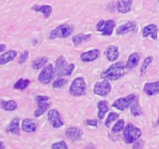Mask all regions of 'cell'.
<instances>
[{
	"label": "cell",
	"mask_w": 159,
	"mask_h": 149,
	"mask_svg": "<svg viewBox=\"0 0 159 149\" xmlns=\"http://www.w3.org/2000/svg\"><path fill=\"white\" fill-rule=\"evenodd\" d=\"M126 70H127V66L124 64V63L122 62L116 63L111 66H109L108 69L103 71L101 74V77L109 80H117L126 74Z\"/></svg>",
	"instance_id": "obj_1"
},
{
	"label": "cell",
	"mask_w": 159,
	"mask_h": 149,
	"mask_svg": "<svg viewBox=\"0 0 159 149\" xmlns=\"http://www.w3.org/2000/svg\"><path fill=\"white\" fill-rule=\"evenodd\" d=\"M75 63H68L64 56H60L55 62V74L59 77H69L75 70Z\"/></svg>",
	"instance_id": "obj_2"
},
{
	"label": "cell",
	"mask_w": 159,
	"mask_h": 149,
	"mask_svg": "<svg viewBox=\"0 0 159 149\" xmlns=\"http://www.w3.org/2000/svg\"><path fill=\"white\" fill-rule=\"evenodd\" d=\"M123 136L127 144H132L142 136V130L134 126L133 124L129 123L125 127Z\"/></svg>",
	"instance_id": "obj_3"
},
{
	"label": "cell",
	"mask_w": 159,
	"mask_h": 149,
	"mask_svg": "<svg viewBox=\"0 0 159 149\" xmlns=\"http://www.w3.org/2000/svg\"><path fill=\"white\" fill-rule=\"evenodd\" d=\"M86 89H87V85H86L85 79L83 77H79L73 80V82L69 88V92L71 95H73L75 97H79V96L85 95Z\"/></svg>",
	"instance_id": "obj_4"
},
{
	"label": "cell",
	"mask_w": 159,
	"mask_h": 149,
	"mask_svg": "<svg viewBox=\"0 0 159 149\" xmlns=\"http://www.w3.org/2000/svg\"><path fill=\"white\" fill-rule=\"evenodd\" d=\"M73 30H74V28L70 24H67V23L61 24L49 33V38L55 39V38L68 37L73 33Z\"/></svg>",
	"instance_id": "obj_5"
},
{
	"label": "cell",
	"mask_w": 159,
	"mask_h": 149,
	"mask_svg": "<svg viewBox=\"0 0 159 149\" xmlns=\"http://www.w3.org/2000/svg\"><path fill=\"white\" fill-rule=\"evenodd\" d=\"M138 96L134 93L132 94H129L126 97H123V98H118L116 99L114 103H113V107L120 110V111H124L126 110L128 107H129L136 100H138Z\"/></svg>",
	"instance_id": "obj_6"
},
{
	"label": "cell",
	"mask_w": 159,
	"mask_h": 149,
	"mask_svg": "<svg viewBox=\"0 0 159 149\" xmlns=\"http://www.w3.org/2000/svg\"><path fill=\"white\" fill-rule=\"evenodd\" d=\"M55 75V69L53 68L51 63H48L45 65V67L42 69L40 74L38 75V80L42 84H49Z\"/></svg>",
	"instance_id": "obj_7"
},
{
	"label": "cell",
	"mask_w": 159,
	"mask_h": 149,
	"mask_svg": "<svg viewBox=\"0 0 159 149\" xmlns=\"http://www.w3.org/2000/svg\"><path fill=\"white\" fill-rule=\"evenodd\" d=\"M115 27H116V21L114 20H107V21L101 20L96 25L97 31L102 33V35H112Z\"/></svg>",
	"instance_id": "obj_8"
},
{
	"label": "cell",
	"mask_w": 159,
	"mask_h": 149,
	"mask_svg": "<svg viewBox=\"0 0 159 149\" xmlns=\"http://www.w3.org/2000/svg\"><path fill=\"white\" fill-rule=\"evenodd\" d=\"M111 90H112V86L110 82L106 78H104V80H102L95 84L93 91L96 95L104 97V96H107L111 92Z\"/></svg>",
	"instance_id": "obj_9"
},
{
	"label": "cell",
	"mask_w": 159,
	"mask_h": 149,
	"mask_svg": "<svg viewBox=\"0 0 159 149\" xmlns=\"http://www.w3.org/2000/svg\"><path fill=\"white\" fill-rule=\"evenodd\" d=\"M48 119L53 128L58 129L63 126V122L61 120V115L57 109H51L48 112Z\"/></svg>",
	"instance_id": "obj_10"
},
{
	"label": "cell",
	"mask_w": 159,
	"mask_h": 149,
	"mask_svg": "<svg viewBox=\"0 0 159 149\" xmlns=\"http://www.w3.org/2000/svg\"><path fill=\"white\" fill-rule=\"evenodd\" d=\"M137 23L135 21H129L126 23L120 25L117 30H116V34L117 35H125L128 33H136L137 32Z\"/></svg>",
	"instance_id": "obj_11"
},
{
	"label": "cell",
	"mask_w": 159,
	"mask_h": 149,
	"mask_svg": "<svg viewBox=\"0 0 159 149\" xmlns=\"http://www.w3.org/2000/svg\"><path fill=\"white\" fill-rule=\"evenodd\" d=\"M66 137L72 142H77L83 135V131L76 127H70L66 130Z\"/></svg>",
	"instance_id": "obj_12"
},
{
	"label": "cell",
	"mask_w": 159,
	"mask_h": 149,
	"mask_svg": "<svg viewBox=\"0 0 159 149\" xmlns=\"http://www.w3.org/2000/svg\"><path fill=\"white\" fill-rule=\"evenodd\" d=\"M151 36L153 39H157L158 37V28L156 24L151 23L143 27V37Z\"/></svg>",
	"instance_id": "obj_13"
},
{
	"label": "cell",
	"mask_w": 159,
	"mask_h": 149,
	"mask_svg": "<svg viewBox=\"0 0 159 149\" xmlns=\"http://www.w3.org/2000/svg\"><path fill=\"white\" fill-rule=\"evenodd\" d=\"M100 53L101 51L97 49H91L89 51H85L83 53H81L80 55V59L82 62L84 63H89V62H93L95 60H97L100 57Z\"/></svg>",
	"instance_id": "obj_14"
},
{
	"label": "cell",
	"mask_w": 159,
	"mask_h": 149,
	"mask_svg": "<svg viewBox=\"0 0 159 149\" xmlns=\"http://www.w3.org/2000/svg\"><path fill=\"white\" fill-rule=\"evenodd\" d=\"M143 91L148 96H154L159 93V81L146 83L143 87Z\"/></svg>",
	"instance_id": "obj_15"
},
{
	"label": "cell",
	"mask_w": 159,
	"mask_h": 149,
	"mask_svg": "<svg viewBox=\"0 0 159 149\" xmlns=\"http://www.w3.org/2000/svg\"><path fill=\"white\" fill-rule=\"evenodd\" d=\"M21 129L25 133H34L36 131L37 125H36V122L34 120L30 119H25L21 122Z\"/></svg>",
	"instance_id": "obj_16"
},
{
	"label": "cell",
	"mask_w": 159,
	"mask_h": 149,
	"mask_svg": "<svg viewBox=\"0 0 159 149\" xmlns=\"http://www.w3.org/2000/svg\"><path fill=\"white\" fill-rule=\"evenodd\" d=\"M6 132L7 133H11L14 135H20V119L18 118H15L11 120V122L7 125L6 128Z\"/></svg>",
	"instance_id": "obj_17"
},
{
	"label": "cell",
	"mask_w": 159,
	"mask_h": 149,
	"mask_svg": "<svg viewBox=\"0 0 159 149\" xmlns=\"http://www.w3.org/2000/svg\"><path fill=\"white\" fill-rule=\"evenodd\" d=\"M32 9L34 10V11H37V12H41L45 19H48L52 13V7L49 6V5H42V6H39V5H34L32 7Z\"/></svg>",
	"instance_id": "obj_18"
},
{
	"label": "cell",
	"mask_w": 159,
	"mask_h": 149,
	"mask_svg": "<svg viewBox=\"0 0 159 149\" xmlns=\"http://www.w3.org/2000/svg\"><path fill=\"white\" fill-rule=\"evenodd\" d=\"M132 7V0H118L116 8L120 13H129L131 10Z\"/></svg>",
	"instance_id": "obj_19"
},
{
	"label": "cell",
	"mask_w": 159,
	"mask_h": 149,
	"mask_svg": "<svg viewBox=\"0 0 159 149\" xmlns=\"http://www.w3.org/2000/svg\"><path fill=\"white\" fill-rule=\"evenodd\" d=\"M106 57L107 60L110 62H115L119 57V48L116 46H109L106 50Z\"/></svg>",
	"instance_id": "obj_20"
},
{
	"label": "cell",
	"mask_w": 159,
	"mask_h": 149,
	"mask_svg": "<svg viewBox=\"0 0 159 149\" xmlns=\"http://www.w3.org/2000/svg\"><path fill=\"white\" fill-rule=\"evenodd\" d=\"M140 54L138 52H133L129 56V59L127 61L126 66L128 69H134L135 67H137L139 62H140Z\"/></svg>",
	"instance_id": "obj_21"
},
{
	"label": "cell",
	"mask_w": 159,
	"mask_h": 149,
	"mask_svg": "<svg viewBox=\"0 0 159 149\" xmlns=\"http://www.w3.org/2000/svg\"><path fill=\"white\" fill-rule=\"evenodd\" d=\"M98 107V118L99 119H103L107 112L109 111V106H108V102L107 101H100L97 104Z\"/></svg>",
	"instance_id": "obj_22"
},
{
	"label": "cell",
	"mask_w": 159,
	"mask_h": 149,
	"mask_svg": "<svg viewBox=\"0 0 159 149\" xmlns=\"http://www.w3.org/2000/svg\"><path fill=\"white\" fill-rule=\"evenodd\" d=\"M17 51L16 50H8L5 53H2L0 56V64H6L8 62H11L14 60L17 56Z\"/></svg>",
	"instance_id": "obj_23"
},
{
	"label": "cell",
	"mask_w": 159,
	"mask_h": 149,
	"mask_svg": "<svg viewBox=\"0 0 159 149\" xmlns=\"http://www.w3.org/2000/svg\"><path fill=\"white\" fill-rule=\"evenodd\" d=\"M37 104H38V106L35 109L34 114L35 118L42 116L49 107V104L48 103V101H40V102H37Z\"/></svg>",
	"instance_id": "obj_24"
},
{
	"label": "cell",
	"mask_w": 159,
	"mask_h": 149,
	"mask_svg": "<svg viewBox=\"0 0 159 149\" xmlns=\"http://www.w3.org/2000/svg\"><path fill=\"white\" fill-rule=\"evenodd\" d=\"M91 35H92L91 34H78V35H75L72 38V40H73V42H74V44L75 46H78V45L89 40Z\"/></svg>",
	"instance_id": "obj_25"
},
{
	"label": "cell",
	"mask_w": 159,
	"mask_h": 149,
	"mask_svg": "<svg viewBox=\"0 0 159 149\" xmlns=\"http://www.w3.org/2000/svg\"><path fill=\"white\" fill-rule=\"evenodd\" d=\"M1 107L2 109H4L5 111L7 112H11V111H15L18 107V105L15 101L13 100H9V101H4L1 100Z\"/></svg>",
	"instance_id": "obj_26"
},
{
	"label": "cell",
	"mask_w": 159,
	"mask_h": 149,
	"mask_svg": "<svg viewBox=\"0 0 159 149\" xmlns=\"http://www.w3.org/2000/svg\"><path fill=\"white\" fill-rule=\"evenodd\" d=\"M48 63V58L47 57H39L37 59H35L33 63H32V67L34 70H38L40 68H42L43 66H45V64Z\"/></svg>",
	"instance_id": "obj_27"
},
{
	"label": "cell",
	"mask_w": 159,
	"mask_h": 149,
	"mask_svg": "<svg viewBox=\"0 0 159 149\" xmlns=\"http://www.w3.org/2000/svg\"><path fill=\"white\" fill-rule=\"evenodd\" d=\"M130 111H131V115L134 117L140 116L143 114V110L141 108V105L139 104V99L136 100L131 105H130Z\"/></svg>",
	"instance_id": "obj_28"
},
{
	"label": "cell",
	"mask_w": 159,
	"mask_h": 149,
	"mask_svg": "<svg viewBox=\"0 0 159 149\" xmlns=\"http://www.w3.org/2000/svg\"><path fill=\"white\" fill-rule=\"evenodd\" d=\"M153 60H154L153 56H149V57L145 58V60L143 61V63L142 64V67H141V76H143V77L145 76V74L147 72V69H148L149 65L152 63Z\"/></svg>",
	"instance_id": "obj_29"
},
{
	"label": "cell",
	"mask_w": 159,
	"mask_h": 149,
	"mask_svg": "<svg viewBox=\"0 0 159 149\" xmlns=\"http://www.w3.org/2000/svg\"><path fill=\"white\" fill-rule=\"evenodd\" d=\"M29 85H30V80H29V79L21 78V79H19V80L15 83L14 88L17 89V90H20V91H23V90H25Z\"/></svg>",
	"instance_id": "obj_30"
},
{
	"label": "cell",
	"mask_w": 159,
	"mask_h": 149,
	"mask_svg": "<svg viewBox=\"0 0 159 149\" xmlns=\"http://www.w3.org/2000/svg\"><path fill=\"white\" fill-rule=\"evenodd\" d=\"M118 118H119V114L115 113V112H111V113L108 115V117H107V119H106V120H105V126H106L107 128H109L110 125H111L114 121H116V119H118Z\"/></svg>",
	"instance_id": "obj_31"
},
{
	"label": "cell",
	"mask_w": 159,
	"mask_h": 149,
	"mask_svg": "<svg viewBox=\"0 0 159 149\" xmlns=\"http://www.w3.org/2000/svg\"><path fill=\"white\" fill-rule=\"evenodd\" d=\"M125 121H124V119H119L115 125H114V127L112 128V132L113 133H120V132H122V131H124V129H125Z\"/></svg>",
	"instance_id": "obj_32"
},
{
	"label": "cell",
	"mask_w": 159,
	"mask_h": 149,
	"mask_svg": "<svg viewBox=\"0 0 159 149\" xmlns=\"http://www.w3.org/2000/svg\"><path fill=\"white\" fill-rule=\"evenodd\" d=\"M66 83H67V79L63 77H59L52 83V87L54 89H60V88H62Z\"/></svg>",
	"instance_id": "obj_33"
},
{
	"label": "cell",
	"mask_w": 159,
	"mask_h": 149,
	"mask_svg": "<svg viewBox=\"0 0 159 149\" xmlns=\"http://www.w3.org/2000/svg\"><path fill=\"white\" fill-rule=\"evenodd\" d=\"M52 148H61V149H67L68 148V146L67 144L64 142V141H61V142H58V143H55L51 146Z\"/></svg>",
	"instance_id": "obj_34"
},
{
	"label": "cell",
	"mask_w": 159,
	"mask_h": 149,
	"mask_svg": "<svg viewBox=\"0 0 159 149\" xmlns=\"http://www.w3.org/2000/svg\"><path fill=\"white\" fill-rule=\"evenodd\" d=\"M28 57H29V51H27V50L23 51V52L21 53L20 59H19V63H20V64L24 63L28 60Z\"/></svg>",
	"instance_id": "obj_35"
},
{
	"label": "cell",
	"mask_w": 159,
	"mask_h": 149,
	"mask_svg": "<svg viewBox=\"0 0 159 149\" xmlns=\"http://www.w3.org/2000/svg\"><path fill=\"white\" fill-rule=\"evenodd\" d=\"M86 124L89 125V126H92V127H97L98 126V121H97V119H87Z\"/></svg>",
	"instance_id": "obj_36"
},
{
	"label": "cell",
	"mask_w": 159,
	"mask_h": 149,
	"mask_svg": "<svg viewBox=\"0 0 159 149\" xmlns=\"http://www.w3.org/2000/svg\"><path fill=\"white\" fill-rule=\"evenodd\" d=\"M5 49H6V45L5 44H1L0 45V52H4Z\"/></svg>",
	"instance_id": "obj_37"
},
{
	"label": "cell",
	"mask_w": 159,
	"mask_h": 149,
	"mask_svg": "<svg viewBox=\"0 0 159 149\" xmlns=\"http://www.w3.org/2000/svg\"><path fill=\"white\" fill-rule=\"evenodd\" d=\"M158 1H159V0H158Z\"/></svg>",
	"instance_id": "obj_38"
}]
</instances>
